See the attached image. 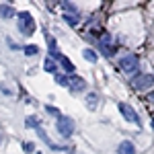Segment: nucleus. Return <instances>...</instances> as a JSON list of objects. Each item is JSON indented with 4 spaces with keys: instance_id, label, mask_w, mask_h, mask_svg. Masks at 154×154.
I'll return each mask as SVG.
<instances>
[{
    "instance_id": "1",
    "label": "nucleus",
    "mask_w": 154,
    "mask_h": 154,
    "mask_svg": "<svg viewBox=\"0 0 154 154\" xmlns=\"http://www.w3.org/2000/svg\"><path fill=\"white\" fill-rule=\"evenodd\" d=\"M138 64H140V60L136 54H128V56H123L121 62H119V68L125 72V74H131V72L138 70Z\"/></svg>"
},
{
    "instance_id": "2",
    "label": "nucleus",
    "mask_w": 154,
    "mask_h": 154,
    "mask_svg": "<svg viewBox=\"0 0 154 154\" xmlns=\"http://www.w3.org/2000/svg\"><path fill=\"white\" fill-rule=\"evenodd\" d=\"M119 111H121V115L128 119V121H131V123H136V125H142V121H140V117L136 115V111L131 109L128 103H119Z\"/></svg>"
},
{
    "instance_id": "3",
    "label": "nucleus",
    "mask_w": 154,
    "mask_h": 154,
    "mask_svg": "<svg viewBox=\"0 0 154 154\" xmlns=\"http://www.w3.org/2000/svg\"><path fill=\"white\" fill-rule=\"evenodd\" d=\"M154 84V76L152 74H144V76H138L136 80H134V88L136 91H146V88H150Z\"/></svg>"
},
{
    "instance_id": "4",
    "label": "nucleus",
    "mask_w": 154,
    "mask_h": 154,
    "mask_svg": "<svg viewBox=\"0 0 154 154\" xmlns=\"http://www.w3.org/2000/svg\"><path fill=\"white\" fill-rule=\"evenodd\" d=\"M58 130L62 136H70L72 131H74V121L70 117H60L58 119Z\"/></svg>"
},
{
    "instance_id": "5",
    "label": "nucleus",
    "mask_w": 154,
    "mask_h": 154,
    "mask_svg": "<svg viewBox=\"0 0 154 154\" xmlns=\"http://www.w3.org/2000/svg\"><path fill=\"white\" fill-rule=\"evenodd\" d=\"M21 27H23L27 33H33V29H35V23H33V19H31L29 14H21Z\"/></svg>"
},
{
    "instance_id": "6",
    "label": "nucleus",
    "mask_w": 154,
    "mask_h": 154,
    "mask_svg": "<svg viewBox=\"0 0 154 154\" xmlns=\"http://www.w3.org/2000/svg\"><path fill=\"white\" fill-rule=\"evenodd\" d=\"M119 154H136V150H134V144L131 142H121L119 144Z\"/></svg>"
},
{
    "instance_id": "7",
    "label": "nucleus",
    "mask_w": 154,
    "mask_h": 154,
    "mask_svg": "<svg viewBox=\"0 0 154 154\" xmlns=\"http://www.w3.org/2000/svg\"><path fill=\"white\" fill-rule=\"evenodd\" d=\"M60 62H62V66H64V70H66V72H74V66H72V62L68 58L60 56Z\"/></svg>"
},
{
    "instance_id": "8",
    "label": "nucleus",
    "mask_w": 154,
    "mask_h": 154,
    "mask_svg": "<svg viewBox=\"0 0 154 154\" xmlns=\"http://www.w3.org/2000/svg\"><path fill=\"white\" fill-rule=\"evenodd\" d=\"M72 82H74V84H72L74 91H82V88H84V80H82V78H74Z\"/></svg>"
},
{
    "instance_id": "9",
    "label": "nucleus",
    "mask_w": 154,
    "mask_h": 154,
    "mask_svg": "<svg viewBox=\"0 0 154 154\" xmlns=\"http://www.w3.org/2000/svg\"><path fill=\"white\" fill-rule=\"evenodd\" d=\"M82 56L88 60V62H97V54H95V51H91V49H84Z\"/></svg>"
},
{
    "instance_id": "10",
    "label": "nucleus",
    "mask_w": 154,
    "mask_h": 154,
    "mask_svg": "<svg viewBox=\"0 0 154 154\" xmlns=\"http://www.w3.org/2000/svg\"><path fill=\"white\" fill-rule=\"evenodd\" d=\"M45 70H48V72H54V70H56V66H54V62H51V60H48V62H45Z\"/></svg>"
},
{
    "instance_id": "11",
    "label": "nucleus",
    "mask_w": 154,
    "mask_h": 154,
    "mask_svg": "<svg viewBox=\"0 0 154 154\" xmlns=\"http://www.w3.org/2000/svg\"><path fill=\"white\" fill-rule=\"evenodd\" d=\"M97 105V95H88V107H95Z\"/></svg>"
},
{
    "instance_id": "12",
    "label": "nucleus",
    "mask_w": 154,
    "mask_h": 154,
    "mask_svg": "<svg viewBox=\"0 0 154 154\" xmlns=\"http://www.w3.org/2000/svg\"><path fill=\"white\" fill-rule=\"evenodd\" d=\"M0 14H12V8H8V6H0Z\"/></svg>"
},
{
    "instance_id": "13",
    "label": "nucleus",
    "mask_w": 154,
    "mask_h": 154,
    "mask_svg": "<svg viewBox=\"0 0 154 154\" xmlns=\"http://www.w3.org/2000/svg\"><path fill=\"white\" fill-rule=\"evenodd\" d=\"M25 51H27L29 56H33V54H37V45H29V48L25 49Z\"/></svg>"
},
{
    "instance_id": "14",
    "label": "nucleus",
    "mask_w": 154,
    "mask_h": 154,
    "mask_svg": "<svg viewBox=\"0 0 154 154\" xmlns=\"http://www.w3.org/2000/svg\"><path fill=\"white\" fill-rule=\"evenodd\" d=\"M58 82L62 84V86H68V80H66V76H60V74H58Z\"/></svg>"
},
{
    "instance_id": "15",
    "label": "nucleus",
    "mask_w": 154,
    "mask_h": 154,
    "mask_svg": "<svg viewBox=\"0 0 154 154\" xmlns=\"http://www.w3.org/2000/svg\"><path fill=\"white\" fill-rule=\"evenodd\" d=\"M48 111H49V113H54V115H60V111H58V109H54V107H48Z\"/></svg>"
},
{
    "instance_id": "16",
    "label": "nucleus",
    "mask_w": 154,
    "mask_h": 154,
    "mask_svg": "<svg viewBox=\"0 0 154 154\" xmlns=\"http://www.w3.org/2000/svg\"><path fill=\"white\" fill-rule=\"evenodd\" d=\"M148 101H150V103H152V105H154V93H152V95H150V97H148Z\"/></svg>"
}]
</instances>
